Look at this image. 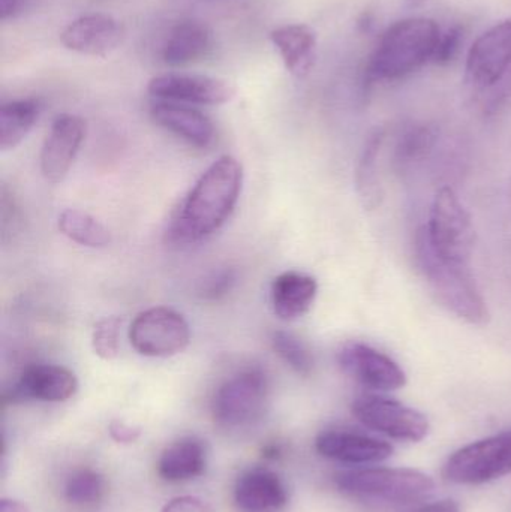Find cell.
Here are the masks:
<instances>
[{
  "label": "cell",
  "instance_id": "cell-23",
  "mask_svg": "<svg viewBox=\"0 0 511 512\" xmlns=\"http://www.w3.org/2000/svg\"><path fill=\"white\" fill-rule=\"evenodd\" d=\"M41 114L36 99H18L0 107V149H15L29 135Z\"/></svg>",
  "mask_w": 511,
  "mask_h": 512
},
{
  "label": "cell",
  "instance_id": "cell-28",
  "mask_svg": "<svg viewBox=\"0 0 511 512\" xmlns=\"http://www.w3.org/2000/svg\"><path fill=\"white\" fill-rule=\"evenodd\" d=\"M438 132L434 126L414 125L404 132L396 146L399 162H414L425 158L437 143Z\"/></svg>",
  "mask_w": 511,
  "mask_h": 512
},
{
  "label": "cell",
  "instance_id": "cell-4",
  "mask_svg": "<svg viewBox=\"0 0 511 512\" xmlns=\"http://www.w3.org/2000/svg\"><path fill=\"white\" fill-rule=\"evenodd\" d=\"M335 484L339 492L351 498L380 504L408 505L428 498L435 489L434 480L410 468H366L341 472Z\"/></svg>",
  "mask_w": 511,
  "mask_h": 512
},
{
  "label": "cell",
  "instance_id": "cell-27",
  "mask_svg": "<svg viewBox=\"0 0 511 512\" xmlns=\"http://www.w3.org/2000/svg\"><path fill=\"white\" fill-rule=\"evenodd\" d=\"M273 351L290 366L294 372L302 376L311 375L315 360L308 346L290 331H275L272 336Z\"/></svg>",
  "mask_w": 511,
  "mask_h": 512
},
{
  "label": "cell",
  "instance_id": "cell-19",
  "mask_svg": "<svg viewBox=\"0 0 511 512\" xmlns=\"http://www.w3.org/2000/svg\"><path fill=\"white\" fill-rule=\"evenodd\" d=\"M318 294L315 277L300 271H285L272 283V307L282 321H296L314 306Z\"/></svg>",
  "mask_w": 511,
  "mask_h": 512
},
{
  "label": "cell",
  "instance_id": "cell-14",
  "mask_svg": "<svg viewBox=\"0 0 511 512\" xmlns=\"http://www.w3.org/2000/svg\"><path fill=\"white\" fill-rule=\"evenodd\" d=\"M78 379L74 372L57 364H32L21 373L6 399L11 402L39 400V402H66L75 396Z\"/></svg>",
  "mask_w": 511,
  "mask_h": 512
},
{
  "label": "cell",
  "instance_id": "cell-17",
  "mask_svg": "<svg viewBox=\"0 0 511 512\" xmlns=\"http://www.w3.org/2000/svg\"><path fill=\"white\" fill-rule=\"evenodd\" d=\"M150 116L156 125L197 149H207L215 141L216 132L212 120L188 105L159 101L150 108Z\"/></svg>",
  "mask_w": 511,
  "mask_h": 512
},
{
  "label": "cell",
  "instance_id": "cell-20",
  "mask_svg": "<svg viewBox=\"0 0 511 512\" xmlns=\"http://www.w3.org/2000/svg\"><path fill=\"white\" fill-rule=\"evenodd\" d=\"M285 68L294 77L303 78L312 71L317 59V35L308 24H285L270 33Z\"/></svg>",
  "mask_w": 511,
  "mask_h": 512
},
{
  "label": "cell",
  "instance_id": "cell-34",
  "mask_svg": "<svg viewBox=\"0 0 511 512\" xmlns=\"http://www.w3.org/2000/svg\"><path fill=\"white\" fill-rule=\"evenodd\" d=\"M30 0H0V18L2 21L20 17L29 8Z\"/></svg>",
  "mask_w": 511,
  "mask_h": 512
},
{
  "label": "cell",
  "instance_id": "cell-26",
  "mask_svg": "<svg viewBox=\"0 0 511 512\" xmlns=\"http://www.w3.org/2000/svg\"><path fill=\"white\" fill-rule=\"evenodd\" d=\"M107 483L99 472L80 469L66 481L65 498L75 507H95L104 499Z\"/></svg>",
  "mask_w": 511,
  "mask_h": 512
},
{
  "label": "cell",
  "instance_id": "cell-30",
  "mask_svg": "<svg viewBox=\"0 0 511 512\" xmlns=\"http://www.w3.org/2000/svg\"><path fill=\"white\" fill-rule=\"evenodd\" d=\"M237 274L233 268H222V270L213 271L212 274L206 277L201 283L200 292L201 298L207 301H218L224 298L225 295L230 294L231 289L236 285Z\"/></svg>",
  "mask_w": 511,
  "mask_h": 512
},
{
  "label": "cell",
  "instance_id": "cell-2",
  "mask_svg": "<svg viewBox=\"0 0 511 512\" xmlns=\"http://www.w3.org/2000/svg\"><path fill=\"white\" fill-rule=\"evenodd\" d=\"M441 32L431 18L396 21L378 41L366 65V84L395 81L413 74L437 53Z\"/></svg>",
  "mask_w": 511,
  "mask_h": 512
},
{
  "label": "cell",
  "instance_id": "cell-21",
  "mask_svg": "<svg viewBox=\"0 0 511 512\" xmlns=\"http://www.w3.org/2000/svg\"><path fill=\"white\" fill-rule=\"evenodd\" d=\"M212 50V30L201 21L186 20L171 29L162 48V60L176 68L201 62Z\"/></svg>",
  "mask_w": 511,
  "mask_h": 512
},
{
  "label": "cell",
  "instance_id": "cell-9",
  "mask_svg": "<svg viewBox=\"0 0 511 512\" xmlns=\"http://www.w3.org/2000/svg\"><path fill=\"white\" fill-rule=\"evenodd\" d=\"M354 418L368 429L401 442H420L428 436V418L404 403L377 394H363L351 405Z\"/></svg>",
  "mask_w": 511,
  "mask_h": 512
},
{
  "label": "cell",
  "instance_id": "cell-35",
  "mask_svg": "<svg viewBox=\"0 0 511 512\" xmlns=\"http://www.w3.org/2000/svg\"><path fill=\"white\" fill-rule=\"evenodd\" d=\"M416 512H461V508H459L458 502L452 501V499H443V501L425 505Z\"/></svg>",
  "mask_w": 511,
  "mask_h": 512
},
{
  "label": "cell",
  "instance_id": "cell-10",
  "mask_svg": "<svg viewBox=\"0 0 511 512\" xmlns=\"http://www.w3.org/2000/svg\"><path fill=\"white\" fill-rule=\"evenodd\" d=\"M511 75V18L477 38L467 59V81L479 92L507 89Z\"/></svg>",
  "mask_w": 511,
  "mask_h": 512
},
{
  "label": "cell",
  "instance_id": "cell-6",
  "mask_svg": "<svg viewBox=\"0 0 511 512\" xmlns=\"http://www.w3.org/2000/svg\"><path fill=\"white\" fill-rule=\"evenodd\" d=\"M270 385L266 373L257 367L231 376L213 397L212 414L218 426L245 429L257 423L269 403Z\"/></svg>",
  "mask_w": 511,
  "mask_h": 512
},
{
  "label": "cell",
  "instance_id": "cell-18",
  "mask_svg": "<svg viewBox=\"0 0 511 512\" xmlns=\"http://www.w3.org/2000/svg\"><path fill=\"white\" fill-rule=\"evenodd\" d=\"M234 499L243 512H275L287 505L288 496L275 472L251 469L237 480Z\"/></svg>",
  "mask_w": 511,
  "mask_h": 512
},
{
  "label": "cell",
  "instance_id": "cell-29",
  "mask_svg": "<svg viewBox=\"0 0 511 512\" xmlns=\"http://www.w3.org/2000/svg\"><path fill=\"white\" fill-rule=\"evenodd\" d=\"M122 322L119 316H110V318L101 319L93 328V351L102 360H113L119 355Z\"/></svg>",
  "mask_w": 511,
  "mask_h": 512
},
{
  "label": "cell",
  "instance_id": "cell-33",
  "mask_svg": "<svg viewBox=\"0 0 511 512\" xmlns=\"http://www.w3.org/2000/svg\"><path fill=\"white\" fill-rule=\"evenodd\" d=\"M140 433V429L129 426V424L123 423V421H113L110 426L111 438L119 442V444H131V442L137 441Z\"/></svg>",
  "mask_w": 511,
  "mask_h": 512
},
{
  "label": "cell",
  "instance_id": "cell-32",
  "mask_svg": "<svg viewBox=\"0 0 511 512\" xmlns=\"http://www.w3.org/2000/svg\"><path fill=\"white\" fill-rule=\"evenodd\" d=\"M161 512H212L209 505L195 496H180L168 502Z\"/></svg>",
  "mask_w": 511,
  "mask_h": 512
},
{
  "label": "cell",
  "instance_id": "cell-11",
  "mask_svg": "<svg viewBox=\"0 0 511 512\" xmlns=\"http://www.w3.org/2000/svg\"><path fill=\"white\" fill-rule=\"evenodd\" d=\"M338 363L348 378L372 391H396L407 385V375L398 363L366 343H345Z\"/></svg>",
  "mask_w": 511,
  "mask_h": 512
},
{
  "label": "cell",
  "instance_id": "cell-31",
  "mask_svg": "<svg viewBox=\"0 0 511 512\" xmlns=\"http://www.w3.org/2000/svg\"><path fill=\"white\" fill-rule=\"evenodd\" d=\"M462 39H464V30L461 26L452 27L444 35H441L434 57L435 62L441 63V65L452 62L461 48Z\"/></svg>",
  "mask_w": 511,
  "mask_h": 512
},
{
  "label": "cell",
  "instance_id": "cell-8",
  "mask_svg": "<svg viewBox=\"0 0 511 512\" xmlns=\"http://www.w3.org/2000/svg\"><path fill=\"white\" fill-rule=\"evenodd\" d=\"M129 342L144 357H173L188 348L191 328L177 310L150 307L135 316L129 327Z\"/></svg>",
  "mask_w": 511,
  "mask_h": 512
},
{
  "label": "cell",
  "instance_id": "cell-5",
  "mask_svg": "<svg viewBox=\"0 0 511 512\" xmlns=\"http://www.w3.org/2000/svg\"><path fill=\"white\" fill-rule=\"evenodd\" d=\"M422 230L435 254L447 261L470 264L476 246V230L470 213L449 186L435 194L428 224Z\"/></svg>",
  "mask_w": 511,
  "mask_h": 512
},
{
  "label": "cell",
  "instance_id": "cell-25",
  "mask_svg": "<svg viewBox=\"0 0 511 512\" xmlns=\"http://www.w3.org/2000/svg\"><path fill=\"white\" fill-rule=\"evenodd\" d=\"M57 225L63 236L78 245L87 246V248H105L111 243L110 231L101 222L80 210H65L59 216Z\"/></svg>",
  "mask_w": 511,
  "mask_h": 512
},
{
  "label": "cell",
  "instance_id": "cell-16",
  "mask_svg": "<svg viewBox=\"0 0 511 512\" xmlns=\"http://www.w3.org/2000/svg\"><path fill=\"white\" fill-rule=\"evenodd\" d=\"M315 450L326 459L347 465H371L390 459L393 445L381 439L345 430H327L315 439Z\"/></svg>",
  "mask_w": 511,
  "mask_h": 512
},
{
  "label": "cell",
  "instance_id": "cell-1",
  "mask_svg": "<svg viewBox=\"0 0 511 512\" xmlns=\"http://www.w3.org/2000/svg\"><path fill=\"white\" fill-rule=\"evenodd\" d=\"M242 188V164L233 156H221L180 204L168 228V240L176 245H192L221 230L233 215Z\"/></svg>",
  "mask_w": 511,
  "mask_h": 512
},
{
  "label": "cell",
  "instance_id": "cell-3",
  "mask_svg": "<svg viewBox=\"0 0 511 512\" xmlns=\"http://www.w3.org/2000/svg\"><path fill=\"white\" fill-rule=\"evenodd\" d=\"M416 255L429 288L449 312L473 325L488 324V306L467 264L435 254L423 230L417 233Z\"/></svg>",
  "mask_w": 511,
  "mask_h": 512
},
{
  "label": "cell",
  "instance_id": "cell-22",
  "mask_svg": "<svg viewBox=\"0 0 511 512\" xmlns=\"http://www.w3.org/2000/svg\"><path fill=\"white\" fill-rule=\"evenodd\" d=\"M206 471V448L197 438H182L162 451L158 474L170 483L194 480Z\"/></svg>",
  "mask_w": 511,
  "mask_h": 512
},
{
  "label": "cell",
  "instance_id": "cell-15",
  "mask_svg": "<svg viewBox=\"0 0 511 512\" xmlns=\"http://www.w3.org/2000/svg\"><path fill=\"white\" fill-rule=\"evenodd\" d=\"M120 21L107 14H87L71 21L60 33V42L66 50L93 57H107L123 41Z\"/></svg>",
  "mask_w": 511,
  "mask_h": 512
},
{
  "label": "cell",
  "instance_id": "cell-7",
  "mask_svg": "<svg viewBox=\"0 0 511 512\" xmlns=\"http://www.w3.org/2000/svg\"><path fill=\"white\" fill-rule=\"evenodd\" d=\"M511 474V432L480 439L455 451L443 466V477L461 486H480Z\"/></svg>",
  "mask_w": 511,
  "mask_h": 512
},
{
  "label": "cell",
  "instance_id": "cell-36",
  "mask_svg": "<svg viewBox=\"0 0 511 512\" xmlns=\"http://www.w3.org/2000/svg\"><path fill=\"white\" fill-rule=\"evenodd\" d=\"M0 512H30L26 505L12 499H3L0 504Z\"/></svg>",
  "mask_w": 511,
  "mask_h": 512
},
{
  "label": "cell",
  "instance_id": "cell-12",
  "mask_svg": "<svg viewBox=\"0 0 511 512\" xmlns=\"http://www.w3.org/2000/svg\"><path fill=\"white\" fill-rule=\"evenodd\" d=\"M147 92L159 101L224 105L233 101L236 87L230 81L209 75L162 74L149 81Z\"/></svg>",
  "mask_w": 511,
  "mask_h": 512
},
{
  "label": "cell",
  "instance_id": "cell-13",
  "mask_svg": "<svg viewBox=\"0 0 511 512\" xmlns=\"http://www.w3.org/2000/svg\"><path fill=\"white\" fill-rule=\"evenodd\" d=\"M86 137V122L75 114H60L51 123L42 146V176L50 183H60L71 170L75 156Z\"/></svg>",
  "mask_w": 511,
  "mask_h": 512
},
{
  "label": "cell",
  "instance_id": "cell-24",
  "mask_svg": "<svg viewBox=\"0 0 511 512\" xmlns=\"http://www.w3.org/2000/svg\"><path fill=\"white\" fill-rule=\"evenodd\" d=\"M383 141V129H377L374 134L369 135L365 149H363L362 155H360L359 165H357V192H359L363 206L369 210L377 209V207H380L381 201H383V188H381L377 168L378 155H380Z\"/></svg>",
  "mask_w": 511,
  "mask_h": 512
}]
</instances>
